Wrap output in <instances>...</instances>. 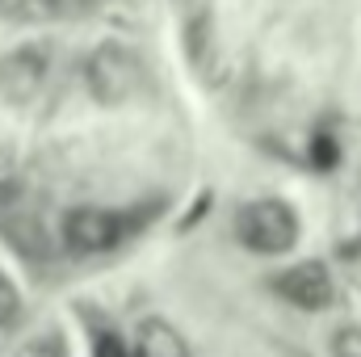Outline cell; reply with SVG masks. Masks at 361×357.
I'll list each match as a JSON object with an SVG mask.
<instances>
[{
	"label": "cell",
	"instance_id": "cell-7",
	"mask_svg": "<svg viewBox=\"0 0 361 357\" xmlns=\"http://www.w3.org/2000/svg\"><path fill=\"white\" fill-rule=\"evenodd\" d=\"M17 307H21V294H17V286L0 273V328H4V324H13Z\"/></svg>",
	"mask_w": 361,
	"mask_h": 357
},
{
	"label": "cell",
	"instance_id": "cell-8",
	"mask_svg": "<svg viewBox=\"0 0 361 357\" xmlns=\"http://www.w3.org/2000/svg\"><path fill=\"white\" fill-rule=\"evenodd\" d=\"M332 357H361V328H341L332 341Z\"/></svg>",
	"mask_w": 361,
	"mask_h": 357
},
{
	"label": "cell",
	"instance_id": "cell-1",
	"mask_svg": "<svg viewBox=\"0 0 361 357\" xmlns=\"http://www.w3.org/2000/svg\"><path fill=\"white\" fill-rule=\"evenodd\" d=\"M85 85L101 105H126L143 89V59L122 42H105L85 63Z\"/></svg>",
	"mask_w": 361,
	"mask_h": 357
},
{
	"label": "cell",
	"instance_id": "cell-2",
	"mask_svg": "<svg viewBox=\"0 0 361 357\" xmlns=\"http://www.w3.org/2000/svg\"><path fill=\"white\" fill-rule=\"evenodd\" d=\"M235 236H240L244 248L265 253V257H277V253L294 248V240H298V214H294L281 198L248 202V206L235 214Z\"/></svg>",
	"mask_w": 361,
	"mask_h": 357
},
{
	"label": "cell",
	"instance_id": "cell-3",
	"mask_svg": "<svg viewBox=\"0 0 361 357\" xmlns=\"http://www.w3.org/2000/svg\"><path fill=\"white\" fill-rule=\"evenodd\" d=\"M42 85H47V55L38 47H17L0 55V101L25 105L42 92Z\"/></svg>",
	"mask_w": 361,
	"mask_h": 357
},
{
	"label": "cell",
	"instance_id": "cell-11",
	"mask_svg": "<svg viewBox=\"0 0 361 357\" xmlns=\"http://www.w3.org/2000/svg\"><path fill=\"white\" fill-rule=\"evenodd\" d=\"M92 357H126V349H122V341H118V337L101 332V337H97V345H92Z\"/></svg>",
	"mask_w": 361,
	"mask_h": 357
},
{
	"label": "cell",
	"instance_id": "cell-10",
	"mask_svg": "<svg viewBox=\"0 0 361 357\" xmlns=\"http://www.w3.org/2000/svg\"><path fill=\"white\" fill-rule=\"evenodd\" d=\"M17 357H68V353H63L59 337H38V341H30Z\"/></svg>",
	"mask_w": 361,
	"mask_h": 357
},
{
	"label": "cell",
	"instance_id": "cell-9",
	"mask_svg": "<svg viewBox=\"0 0 361 357\" xmlns=\"http://www.w3.org/2000/svg\"><path fill=\"white\" fill-rule=\"evenodd\" d=\"M311 164H315V169H332V164H336V143H332V135H315V143H311Z\"/></svg>",
	"mask_w": 361,
	"mask_h": 357
},
{
	"label": "cell",
	"instance_id": "cell-5",
	"mask_svg": "<svg viewBox=\"0 0 361 357\" xmlns=\"http://www.w3.org/2000/svg\"><path fill=\"white\" fill-rule=\"evenodd\" d=\"M277 290H281V298H290V303L302 307V311H324V307L332 303V294H336L332 273L319 265V261H302V265L286 269V273L277 277Z\"/></svg>",
	"mask_w": 361,
	"mask_h": 357
},
{
	"label": "cell",
	"instance_id": "cell-6",
	"mask_svg": "<svg viewBox=\"0 0 361 357\" xmlns=\"http://www.w3.org/2000/svg\"><path fill=\"white\" fill-rule=\"evenodd\" d=\"M139 357H189L185 337L164 320H147L139 328Z\"/></svg>",
	"mask_w": 361,
	"mask_h": 357
},
{
	"label": "cell",
	"instance_id": "cell-4",
	"mask_svg": "<svg viewBox=\"0 0 361 357\" xmlns=\"http://www.w3.org/2000/svg\"><path fill=\"white\" fill-rule=\"evenodd\" d=\"M63 240L72 253H105L122 240V219L109 210H97V206L72 210L63 219Z\"/></svg>",
	"mask_w": 361,
	"mask_h": 357
}]
</instances>
